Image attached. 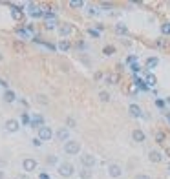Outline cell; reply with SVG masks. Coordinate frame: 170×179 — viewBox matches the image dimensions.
Segmentation results:
<instances>
[{"label":"cell","instance_id":"6da1fadb","mask_svg":"<svg viewBox=\"0 0 170 179\" xmlns=\"http://www.w3.org/2000/svg\"><path fill=\"white\" fill-rule=\"evenodd\" d=\"M64 152H66L68 155H77V153L81 152V143L70 139L68 143H64Z\"/></svg>","mask_w":170,"mask_h":179},{"label":"cell","instance_id":"7a4b0ae2","mask_svg":"<svg viewBox=\"0 0 170 179\" xmlns=\"http://www.w3.org/2000/svg\"><path fill=\"white\" fill-rule=\"evenodd\" d=\"M75 174V166L71 163H60L59 165V175L60 177H71Z\"/></svg>","mask_w":170,"mask_h":179},{"label":"cell","instance_id":"3957f363","mask_svg":"<svg viewBox=\"0 0 170 179\" xmlns=\"http://www.w3.org/2000/svg\"><path fill=\"white\" fill-rule=\"evenodd\" d=\"M81 165L84 166V168H93L95 165H97V159H95V155L93 153H82L81 155Z\"/></svg>","mask_w":170,"mask_h":179},{"label":"cell","instance_id":"277c9868","mask_svg":"<svg viewBox=\"0 0 170 179\" xmlns=\"http://www.w3.org/2000/svg\"><path fill=\"white\" fill-rule=\"evenodd\" d=\"M44 17H46V24H44V28L46 29H55L57 28V17L51 13V11H44Z\"/></svg>","mask_w":170,"mask_h":179},{"label":"cell","instance_id":"5b68a950","mask_svg":"<svg viewBox=\"0 0 170 179\" xmlns=\"http://www.w3.org/2000/svg\"><path fill=\"white\" fill-rule=\"evenodd\" d=\"M108 175H110L112 179L121 177V175H123V166L117 165V163H110V165H108Z\"/></svg>","mask_w":170,"mask_h":179},{"label":"cell","instance_id":"8992f818","mask_svg":"<svg viewBox=\"0 0 170 179\" xmlns=\"http://www.w3.org/2000/svg\"><path fill=\"white\" fill-rule=\"evenodd\" d=\"M53 137V130L50 128V126H42V128H39V139L40 141H50Z\"/></svg>","mask_w":170,"mask_h":179},{"label":"cell","instance_id":"52a82bcc","mask_svg":"<svg viewBox=\"0 0 170 179\" xmlns=\"http://www.w3.org/2000/svg\"><path fill=\"white\" fill-rule=\"evenodd\" d=\"M132 141H134V143H137V144L144 143V141H147V133H144L141 128H135V130L132 132Z\"/></svg>","mask_w":170,"mask_h":179},{"label":"cell","instance_id":"ba28073f","mask_svg":"<svg viewBox=\"0 0 170 179\" xmlns=\"http://www.w3.org/2000/svg\"><path fill=\"white\" fill-rule=\"evenodd\" d=\"M22 168L26 170V172H35L37 170V161L33 157H26L22 161Z\"/></svg>","mask_w":170,"mask_h":179},{"label":"cell","instance_id":"9c48e42d","mask_svg":"<svg viewBox=\"0 0 170 179\" xmlns=\"http://www.w3.org/2000/svg\"><path fill=\"white\" fill-rule=\"evenodd\" d=\"M4 126H6V132H9V133H15V132H18V128H20V123H18L17 119H8Z\"/></svg>","mask_w":170,"mask_h":179},{"label":"cell","instance_id":"30bf717a","mask_svg":"<svg viewBox=\"0 0 170 179\" xmlns=\"http://www.w3.org/2000/svg\"><path fill=\"white\" fill-rule=\"evenodd\" d=\"M148 161L150 163H161L163 161V153L159 150H150L148 152Z\"/></svg>","mask_w":170,"mask_h":179},{"label":"cell","instance_id":"8fae6325","mask_svg":"<svg viewBox=\"0 0 170 179\" xmlns=\"http://www.w3.org/2000/svg\"><path fill=\"white\" fill-rule=\"evenodd\" d=\"M71 33H73V26H71V24H62V26L59 28V35H60L62 38L70 37Z\"/></svg>","mask_w":170,"mask_h":179},{"label":"cell","instance_id":"7c38bea8","mask_svg":"<svg viewBox=\"0 0 170 179\" xmlns=\"http://www.w3.org/2000/svg\"><path fill=\"white\" fill-rule=\"evenodd\" d=\"M128 111H130V115H132V117H135V119L143 115V110H141V106H139V104H135V102H132V104L128 106Z\"/></svg>","mask_w":170,"mask_h":179},{"label":"cell","instance_id":"4fadbf2b","mask_svg":"<svg viewBox=\"0 0 170 179\" xmlns=\"http://www.w3.org/2000/svg\"><path fill=\"white\" fill-rule=\"evenodd\" d=\"M57 139H59V141L68 143V141H70V130H68V128H64V126H62V128H59V130H57Z\"/></svg>","mask_w":170,"mask_h":179},{"label":"cell","instance_id":"5bb4252c","mask_svg":"<svg viewBox=\"0 0 170 179\" xmlns=\"http://www.w3.org/2000/svg\"><path fill=\"white\" fill-rule=\"evenodd\" d=\"M29 15H31L33 18H40V17H44V11H42V8H40V6L29 4Z\"/></svg>","mask_w":170,"mask_h":179},{"label":"cell","instance_id":"9a60e30c","mask_svg":"<svg viewBox=\"0 0 170 179\" xmlns=\"http://www.w3.org/2000/svg\"><path fill=\"white\" fill-rule=\"evenodd\" d=\"M159 66V59L157 57H148L147 60H144V68L147 70H154V68H157Z\"/></svg>","mask_w":170,"mask_h":179},{"label":"cell","instance_id":"2e32d148","mask_svg":"<svg viewBox=\"0 0 170 179\" xmlns=\"http://www.w3.org/2000/svg\"><path fill=\"white\" fill-rule=\"evenodd\" d=\"M29 126H31V128H42V126H44V117H42V115H33Z\"/></svg>","mask_w":170,"mask_h":179},{"label":"cell","instance_id":"e0dca14e","mask_svg":"<svg viewBox=\"0 0 170 179\" xmlns=\"http://www.w3.org/2000/svg\"><path fill=\"white\" fill-rule=\"evenodd\" d=\"M115 33H117V35H128L126 24H123V22H117V24H115Z\"/></svg>","mask_w":170,"mask_h":179},{"label":"cell","instance_id":"ac0fdd59","mask_svg":"<svg viewBox=\"0 0 170 179\" xmlns=\"http://www.w3.org/2000/svg\"><path fill=\"white\" fill-rule=\"evenodd\" d=\"M4 101L6 102H15L17 101V95H15L13 90H6V92H4Z\"/></svg>","mask_w":170,"mask_h":179},{"label":"cell","instance_id":"d6986e66","mask_svg":"<svg viewBox=\"0 0 170 179\" xmlns=\"http://www.w3.org/2000/svg\"><path fill=\"white\" fill-rule=\"evenodd\" d=\"M57 48H59L60 51H64V53H66V51L71 48V44H70V40H68V38H60V42H59V46H57Z\"/></svg>","mask_w":170,"mask_h":179},{"label":"cell","instance_id":"ffe728a7","mask_svg":"<svg viewBox=\"0 0 170 179\" xmlns=\"http://www.w3.org/2000/svg\"><path fill=\"white\" fill-rule=\"evenodd\" d=\"M144 82H147V86H148V88H150V86H156L157 77H156L154 73H147V77H144Z\"/></svg>","mask_w":170,"mask_h":179},{"label":"cell","instance_id":"44dd1931","mask_svg":"<svg viewBox=\"0 0 170 179\" xmlns=\"http://www.w3.org/2000/svg\"><path fill=\"white\" fill-rule=\"evenodd\" d=\"M22 15H24V11H22L20 8H17V6H13V8H11V17H13L15 20H20V18H22Z\"/></svg>","mask_w":170,"mask_h":179},{"label":"cell","instance_id":"7402d4cb","mask_svg":"<svg viewBox=\"0 0 170 179\" xmlns=\"http://www.w3.org/2000/svg\"><path fill=\"white\" fill-rule=\"evenodd\" d=\"M103 53H104L106 57L113 55V53H115V46H110V44H108V46H104V48H103Z\"/></svg>","mask_w":170,"mask_h":179},{"label":"cell","instance_id":"603a6c76","mask_svg":"<svg viewBox=\"0 0 170 179\" xmlns=\"http://www.w3.org/2000/svg\"><path fill=\"white\" fill-rule=\"evenodd\" d=\"M161 33L166 37V35H170V22H165V24H161Z\"/></svg>","mask_w":170,"mask_h":179},{"label":"cell","instance_id":"cb8c5ba5","mask_svg":"<svg viewBox=\"0 0 170 179\" xmlns=\"http://www.w3.org/2000/svg\"><path fill=\"white\" fill-rule=\"evenodd\" d=\"M79 177H81V179H90V177H91V172H90L88 168H84V170L79 172Z\"/></svg>","mask_w":170,"mask_h":179},{"label":"cell","instance_id":"d4e9b609","mask_svg":"<svg viewBox=\"0 0 170 179\" xmlns=\"http://www.w3.org/2000/svg\"><path fill=\"white\" fill-rule=\"evenodd\" d=\"M17 35L22 37V38H29V31H28V29H22V28L17 29Z\"/></svg>","mask_w":170,"mask_h":179},{"label":"cell","instance_id":"484cf974","mask_svg":"<svg viewBox=\"0 0 170 179\" xmlns=\"http://www.w3.org/2000/svg\"><path fill=\"white\" fill-rule=\"evenodd\" d=\"M154 137L157 143H165V133L163 132H154Z\"/></svg>","mask_w":170,"mask_h":179},{"label":"cell","instance_id":"4316f807","mask_svg":"<svg viewBox=\"0 0 170 179\" xmlns=\"http://www.w3.org/2000/svg\"><path fill=\"white\" fill-rule=\"evenodd\" d=\"M104 82L106 84H115L117 82V75H106L104 77Z\"/></svg>","mask_w":170,"mask_h":179},{"label":"cell","instance_id":"83f0119b","mask_svg":"<svg viewBox=\"0 0 170 179\" xmlns=\"http://www.w3.org/2000/svg\"><path fill=\"white\" fill-rule=\"evenodd\" d=\"M46 163H48V165H57V163H59L57 155H48V157H46Z\"/></svg>","mask_w":170,"mask_h":179},{"label":"cell","instance_id":"f1b7e54d","mask_svg":"<svg viewBox=\"0 0 170 179\" xmlns=\"http://www.w3.org/2000/svg\"><path fill=\"white\" fill-rule=\"evenodd\" d=\"M99 99H101L103 102H108L112 97H110V93H108V92H101V93H99Z\"/></svg>","mask_w":170,"mask_h":179},{"label":"cell","instance_id":"f546056e","mask_svg":"<svg viewBox=\"0 0 170 179\" xmlns=\"http://www.w3.org/2000/svg\"><path fill=\"white\" fill-rule=\"evenodd\" d=\"M70 8H84V2H81V0H71Z\"/></svg>","mask_w":170,"mask_h":179},{"label":"cell","instance_id":"4dcf8cb0","mask_svg":"<svg viewBox=\"0 0 170 179\" xmlns=\"http://www.w3.org/2000/svg\"><path fill=\"white\" fill-rule=\"evenodd\" d=\"M66 126H68V128H75V126H77L75 119H73V117H68V119H66Z\"/></svg>","mask_w":170,"mask_h":179},{"label":"cell","instance_id":"1f68e13d","mask_svg":"<svg viewBox=\"0 0 170 179\" xmlns=\"http://www.w3.org/2000/svg\"><path fill=\"white\" fill-rule=\"evenodd\" d=\"M130 70H132L134 73H139V71H141V66H139V62H134V64H130Z\"/></svg>","mask_w":170,"mask_h":179},{"label":"cell","instance_id":"d6a6232c","mask_svg":"<svg viewBox=\"0 0 170 179\" xmlns=\"http://www.w3.org/2000/svg\"><path fill=\"white\" fill-rule=\"evenodd\" d=\"M134 62H137V57H135V55H128V57H126V60H125V64H128V66H130V64H134Z\"/></svg>","mask_w":170,"mask_h":179},{"label":"cell","instance_id":"836d02e7","mask_svg":"<svg viewBox=\"0 0 170 179\" xmlns=\"http://www.w3.org/2000/svg\"><path fill=\"white\" fill-rule=\"evenodd\" d=\"M156 106H157L159 110H165V106H166V104H165V101H161V99H156Z\"/></svg>","mask_w":170,"mask_h":179},{"label":"cell","instance_id":"e575fe53","mask_svg":"<svg viewBox=\"0 0 170 179\" xmlns=\"http://www.w3.org/2000/svg\"><path fill=\"white\" fill-rule=\"evenodd\" d=\"M137 92H139V88L135 86V82H132V86H130V93H132V95H137Z\"/></svg>","mask_w":170,"mask_h":179},{"label":"cell","instance_id":"d590c367","mask_svg":"<svg viewBox=\"0 0 170 179\" xmlns=\"http://www.w3.org/2000/svg\"><path fill=\"white\" fill-rule=\"evenodd\" d=\"M88 33H90L91 37H95V38H99V37H101V33L97 31V29H93V28H91V29H88Z\"/></svg>","mask_w":170,"mask_h":179},{"label":"cell","instance_id":"8d00e7d4","mask_svg":"<svg viewBox=\"0 0 170 179\" xmlns=\"http://www.w3.org/2000/svg\"><path fill=\"white\" fill-rule=\"evenodd\" d=\"M22 123H24V124H29V123H31V119H29L28 114H22Z\"/></svg>","mask_w":170,"mask_h":179},{"label":"cell","instance_id":"74e56055","mask_svg":"<svg viewBox=\"0 0 170 179\" xmlns=\"http://www.w3.org/2000/svg\"><path fill=\"white\" fill-rule=\"evenodd\" d=\"M37 101H39V102H42V104H46V102H48V99H46L44 95H37Z\"/></svg>","mask_w":170,"mask_h":179},{"label":"cell","instance_id":"f35d334b","mask_svg":"<svg viewBox=\"0 0 170 179\" xmlns=\"http://www.w3.org/2000/svg\"><path fill=\"white\" fill-rule=\"evenodd\" d=\"M135 179H152V177L147 175V174H139V175H135Z\"/></svg>","mask_w":170,"mask_h":179},{"label":"cell","instance_id":"ab89813d","mask_svg":"<svg viewBox=\"0 0 170 179\" xmlns=\"http://www.w3.org/2000/svg\"><path fill=\"white\" fill-rule=\"evenodd\" d=\"M31 143H33V146H40V144H42V141H40L39 137H35V139H33Z\"/></svg>","mask_w":170,"mask_h":179},{"label":"cell","instance_id":"60d3db41","mask_svg":"<svg viewBox=\"0 0 170 179\" xmlns=\"http://www.w3.org/2000/svg\"><path fill=\"white\" fill-rule=\"evenodd\" d=\"M88 13H90V15H97V13H99V9H97V8H90Z\"/></svg>","mask_w":170,"mask_h":179},{"label":"cell","instance_id":"b9f144b4","mask_svg":"<svg viewBox=\"0 0 170 179\" xmlns=\"http://www.w3.org/2000/svg\"><path fill=\"white\" fill-rule=\"evenodd\" d=\"M93 77H95V80H99V79H103V73H101V71H97Z\"/></svg>","mask_w":170,"mask_h":179},{"label":"cell","instance_id":"7bdbcfd3","mask_svg":"<svg viewBox=\"0 0 170 179\" xmlns=\"http://www.w3.org/2000/svg\"><path fill=\"white\" fill-rule=\"evenodd\" d=\"M15 179H29V177H28V175H24V174H18Z\"/></svg>","mask_w":170,"mask_h":179},{"label":"cell","instance_id":"ee69618b","mask_svg":"<svg viewBox=\"0 0 170 179\" xmlns=\"http://www.w3.org/2000/svg\"><path fill=\"white\" fill-rule=\"evenodd\" d=\"M0 84H2V86H4V88H6V90H9V88H8V82H6V80H4V79H0Z\"/></svg>","mask_w":170,"mask_h":179},{"label":"cell","instance_id":"f6af8a7d","mask_svg":"<svg viewBox=\"0 0 170 179\" xmlns=\"http://www.w3.org/2000/svg\"><path fill=\"white\" fill-rule=\"evenodd\" d=\"M39 179H50V175H48V174H40Z\"/></svg>","mask_w":170,"mask_h":179},{"label":"cell","instance_id":"bcb514c9","mask_svg":"<svg viewBox=\"0 0 170 179\" xmlns=\"http://www.w3.org/2000/svg\"><path fill=\"white\" fill-rule=\"evenodd\" d=\"M2 166H6V161H4V159H0V168H2Z\"/></svg>","mask_w":170,"mask_h":179},{"label":"cell","instance_id":"7dc6e473","mask_svg":"<svg viewBox=\"0 0 170 179\" xmlns=\"http://www.w3.org/2000/svg\"><path fill=\"white\" fill-rule=\"evenodd\" d=\"M4 177H6V174H4L2 170H0V179H4Z\"/></svg>","mask_w":170,"mask_h":179},{"label":"cell","instance_id":"c3c4849f","mask_svg":"<svg viewBox=\"0 0 170 179\" xmlns=\"http://www.w3.org/2000/svg\"><path fill=\"white\" fill-rule=\"evenodd\" d=\"M166 104H170V97H166Z\"/></svg>","mask_w":170,"mask_h":179},{"label":"cell","instance_id":"681fc988","mask_svg":"<svg viewBox=\"0 0 170 179\" xmlns=\"http://www.w3.org/2000/svg\"><path fill=\"white\" fill-rule=\"evenodd\" d=\"M166 119H168V123H170V114H168V115H166Z\"/></svg>","mask_w":170,"mask_h":179}]
</instances>
